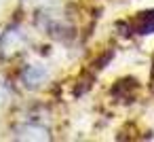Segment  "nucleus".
<instances>
[{"mask_svg":"<svg viewBox=\"0 0 154 142\" xmlns=\"http://www.w3.org/2000/svg\"><path fill=\"white\" fill-rule=\"evenodd\" d=\"M131 32H133V34H139V36L154 34V9L139 11V13L131 19Z\"/></svg>","mask_w":154,"mask_h":142,"instance_id":"1","label":"nucleus"},{"mask_svg":"<svg viewBox=\"0 0 154 142\" xmlns=\"http://www.w3.org/2000/svg\"><path fill=\"white\" fill-rule=\"evenodd\" d=\"M45 79H47V68H42V66H26V70L21 72V83L30 89L42 85Z\"/></svg>","mask_w":154,"mask_h":142,"instance_id":"2","label":"nucleus"},{"mask_svg":"<svg viewBox=\"0 0 154 142\" xmlns=\"http://www.w3.org/2000/svg\"><path fill=\"white\" fill-rule=\"evenodd\" d=\"M137 89V81L135 79H120L114 87H112V93L116 95V100H125V102H131L135 98V91Z\"/></svg>","mask_w":154,"mask_h":142,"instance_id":"3","label":"nucleus"},{"mask_svg":"<svg viewBox=\"0 0 154 142\" xmlns=\"http://www.w3.org/2000/svg\"><path fill=\"white\" fill-rule=\"evenodd\" d=\"M150 76H152V85H154V60H152V70H150Z\"/></svg>","mask_w":154,"mask_h":142,"instance_id":"4","label":"nucleus"}]
</instances>
